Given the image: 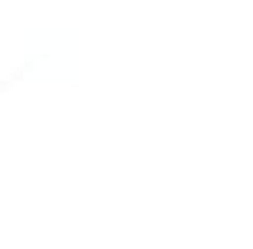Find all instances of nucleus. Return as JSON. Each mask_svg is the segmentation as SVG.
Listing matches in <instances>:
<instances>
[]
</instances>
